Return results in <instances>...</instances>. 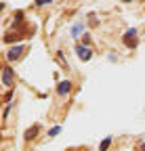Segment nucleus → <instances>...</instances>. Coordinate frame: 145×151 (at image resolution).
I'll return each instance as SVG.
<instances>
[{
	"label": "nucleus",
	"mask_w": 145,
	"mask_h": 151,
	"mask_svg": "<svg viewBox=\"0 0 145 151\" xmlns=\"http://www.w3.org/2000/svg\"><path fill=\"white\" fill-rule=\"evenodd\" d=\"M38 132H40V126H38V124H34L32 128H27V130H25V141L30 143L32 139H36V137H38Z\"/></svg>",
	"instance_id": "39448f33"
},
{
	"label": "nucleus",
	"mask_w": 145,
	"mask_h": 151,
	"mask_svg": "<svg viewBox=\"0 0 145 151\" xmlns=\"http://www.w3.org/2000/svg\"><path fill=\"white\" fill-rule=\"evenodd\" d=\"M2 80H4V86H9V88H11L13 82H15V80H13V71H11L9 65H4V78H2Z\"/></svg>",
	"instance_id": "423d86ee"
},
{
	"label": "nucleus",
	"mask_w": 145,
	"mask_h": 151,
	"mask_svg": "<svg viewBox=\"0 0 145 151\" xmlns=\"http://www.w3.org/2000/svg\"><path fill=\"white\" fill-rule=\"evenodd\" d=\"M122 42H124L126 46H128V48H135V46H137V29H135V27H131L128 32L124 34Z\"/></svg>",
	"instance_id": "f257e3e1"
},
{
	"label": "nucleus",
	"mask_w": 145,
	"mask_h": 151,
	"mask_svg": "<svg viewBox=\"0 0 145 151\" xmlns=\"http://www.w3.org/2000/svg\"><path fill=\"white\" fill-rule=\"evenodd\" d=\"M53 0H36V6H44V4H50Z\"/></svg>",
	"instance_id": "9d476101"
},
{
	"label": "nucleus",
	"mask_w": 145,
	"mask_h": 151,
	"mask_svg": "<svg viewBox=\"0 0 145 151\" xmlns=\"http://www.w3.org/2000/svg\"><path fill=\"white\" fill-rule=\"evenodd\" d=\"M112 137H107V139H103L101 143H99V151H107V149H110V145H112Z\"/></svg>",
	"instance_id": "0eeeda50"
},
{
	"label": "nucleus",
	"mask_w": 145,
	"mask_h": 151,
	"mask_svg": "<svg viewBox=\"0 0 145 151\" xmlns=\"http://www.w3.org/2000/svg\"><path fill=\"white\" fill-rule=\"evenodd\" d=\"M71 88H74V86H71V82H69V80H63V82H59V84H57V92L61 94V97L69 94V92H71Z\"/></svg>",
	"instance_id": "20e7f679"
},
{
	"label": "nucleus",
	"mask_w": 145,
	"mask_h": 151,
	"mask_svg": "<svg viewBox=\"0 0 145 151\" xmlns=\"http://www.w3.org/2000/svg\"><path fill=\"white\" fill-rule=\"evenodd\" d=\"M59 132H61V126H55V128H50V130H48V137H57Z\"/></svg>",
	"instance_id": "1a4fd4ad"
},
{
	"label": "nucleus",
	"mask_w": 145,
	"mask_h": 151,
	"mask_svg": "<svg viewBox=\"0 0 145 151\" xmlns=\"http://www.w3.org/2000/svg\"><path fill=\"white\" fill-rule=\"evenodd\" d=\"M84 32V25L82 23H78L76 27H71V36H78V34H82Z\"/></svg>",
	"instance_id": "6e6552de"
},
{
	"label": "nucleus",
	"mask_w": 145,
	"mask_h": 151,
	"mask_svg": "<svg viewBox=\"0 0 145 151\" xmlns=\"http://www.w3.org/2000/svg\"><path fill=\"white\" fill-rule=\"evenodd\" d=\"M76 55L80 57L82 61H90V57H93L90 48H88V46H82V44H76Z\"/></svg>",
	"instance_id": "7ed1b4c3"
},
{
	"label": "nucleus",
	"mask_w": 145,
	"mask_h": 151,
	"mask_svg": "<svg viewBox=\"0 0 145 151\" xmlns=\"http://www.w3.org/2000/svg\"><path fill=\"white\" fill-rule=\"evenodd\" d=\"M139 151H145V143H143V145H139Z\"/></svg>",
	"instance_id": "f8f14e48"
},
{
	"label": "nucleus",
	"mask_w": 145,
	"mask_h": 151,
	"mask_svg": "<svg viewBox=\"0 0 145 151\" xmlns=\"http://www.w3.org/2000/svg\"><path fill=\"white\" fill-rule=\"evenodd\" d=\"M122 2H133V0H122Z\"/></svg>",
	"instance_id": "ddd939ff"
},
{
	"label": "nucleus",
	"mask_w": 145,
	"mask_h": 151,
	"mask_svg": "<svg viewBox=\"0 0 145 151\" xmlns=\"http://www.w3.org/2000/svg\"><path fill=\"white\" fill-rule=\"evenodd\" d=\"M23 50H25L23 44H17V46L9 48V52H6V61H17V59H19V57L23 55Z\"/></svg>",
	"instance_id": "f03ea898"
},
{
	"label": "nucleus",
	"mask_w": 145,
	"mask_h": 151,
	"mask_svg": "<svg viewBox=\"0 0 145 151\" xmlns=\"http://www.w3.org/2000/svg\"><path fill=\"white\" fill-rule=\"evenodd\" d=\"M57 59H59V63H61V65H65V59H63V52H57Z\"/></svg>",
	"instance_id": "9b49d317"
}]
</instances>
